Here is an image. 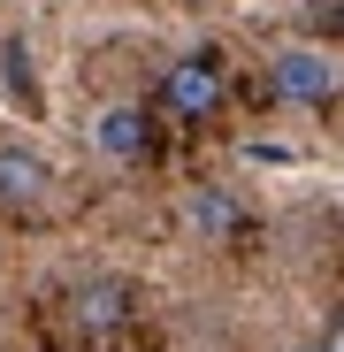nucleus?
<instances>
[{
  "label": "nucleus",
  "mask_w": 344,
  "mask_h": 352,
  "mask_svg": "<svg viewBox=\"0 0 344 352\" xmlns=\"http://www.w3.org/2000/svg\"><path fill=\"white\" fill-rule=\"evenodd\" d=\"M299 352H336V337H321V344H299Z\"/></svg>",
  "instance_id": "7"
},
{
  "label": "nucleus",
  "mask_w": 344,
  "mask_h": 352,
  "mask_svg": "<svg viewBox=\"0 0 344 352\" xmlns=\"http://www.w3.org/2000/svg\"><path fill=\"white\" fill-rule=\"evenodd\" d=\"M275 100H291V107H329L336 100V54L329 46H275Z\"/></svg>",
  "instance_id": "5"
},
{
  "label": "nucleus",
  "mask_w": 344,
  "mask_h": 352,
  "mask_svg": "<svg viewBox=\"0 0 344 352\" xmlns=\"http://www.w3.org/2000/svg\"><path fill=\"white\" fill-rule=\"evenodd\" d=\"M176 222H184V238H199V245H238L253 230V207H245L238 184H192L176 199Z\"/></svg>",
  "instance_id": "4"
},
{
  "label": "nucleus",
  "mask_w": 344,
  "mask_h": 352,
  "mask_svg": "<svg viewBox=\"0 0 344 352\" xmlns=\"http://www.w3.org/2000/svg\"><path fill=\"white\" fill-rule=\"evenodd\" d=\"M138 314V283L130 276H115V268H92L69 283V329L77 337H123Z\"/></svg>",
  "instance_id": "2"
},
{
  "label": "nucleus",
  "mask_w": 344,
  "mask_h": 352,
  "mask_svg": "<svg viewBox=\"0 0 344 352\" xmlns=\"http://www.w3.org/2000/svg\"><path fill=\"white\" fill-rule=\"evenodd\" d=\"M54 161L46 153H31V146H0V214H16V222H31V214H46L54 207Z\"/></svg>",
  "instance_id": "6"
},
{
  "label": "nucleus",
  "mask_w": 344,
  "mask_h": 352,
  "mask_svg": "<svg viewBox=\"0 0 344 352\" xmlns=\"http://www.w3.org/2000/svg\"><path fill=\"white\" fill-rule=\"evenodd\" d=\"M161 107L176 115V123H214V115L229 107V62L214 46L176 54V62L161 69Z\"/></svg>",
  "instance_id": "1"
},
{
  "label": "nucleus",
  "mask_w": 344,
  "mask_h": 352,
  "mask_svg": "<svg viewBox=\"0 0 344 352\" xmlns=\"http://www.w3.org/2000/svg\"><path fill=\"white\" fill-rule=\"evenodd\" d=\"M92 153L107 168H146L153 161V107L146 100H100L92 107Z\"/></svg>",
  "instance_id": "3"
}]
</instances>
